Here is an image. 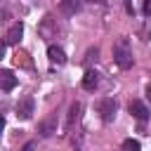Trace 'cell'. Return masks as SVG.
<instances>
[{
    "label": "cell",
    "instance_id": "cell-1",
    "mask_svg": "<svg viewBox=\"0 0 151 151\" xmlns=\"http://www.w3.org/2000/svg\"><path fill=\"white\" fill-rule=\"evenodd\" d=\"M113 59L120 68H130L132 66V50H130V42L127 38H118L116 45H113Z\"/></svg>",
    "mask_w": 151,
    "mask_h": 151
},
{
    "label": "cell",
    "instance_id": "cell-2",
    "mask_svg": "<svg viewBox=\"0 0 151 151\" xmlns=\"http://www.w3.org/2000/svg\"><path fill=\"white\" fill-rule=\"evenodd\" d=\"M116 99L113 97H104L99 104H97V111L101 113V120H106V123H111L113 120V116H116Z\"/></svg>",
    "mask_w": 151,
    "mask_h": 151
},
{
    "label": "cell",
    "instance_id": "cell-3",
    "mask_svg": "<svg viewBox=\"0 0 151 151\" xmlns=\"http://www.w3.org/2000/svg\"><path fill=\"white\" fill-rule=\"evenodd\" d=\"M33 109H35L33 97H24V99H19V101H17V118H19V120H28V118L33 116Z\"/></svg>",
    "mask_w": 151,
    "mask_h": 151
},
{
    "label": "cell",
    "instance_id": "cell-4",
    "mask_svg": "<svg viewBox=\"0 0 151 151\" xmlns=\"http://www.w3.org/2000/svg\"><path fill=\"white\" fill-rule=\"evenodd\" d=\"M24 35V24L21 21H14L9 28H7V35H5V45H17Z\"/></svg>",
    "mask_w": 151,
    "mask_h": 151
},
{
    "label": "cell",
    "instance_id": "cell-5",
    "mask_svg": "<svg viewBox=\"0 0 151 151\" xmlns=\"http://www.w3.org/2000/svg\"><path fill=\"white\" fill-rule=\"evenodd\" d=\"M127 109H130V113H132L137 120H142V123H144V120L149 118V113H151V111H149V106H146L144 101H139V99H132Z\"/></svg>",
    "mask_w": 151,
    "mask_h": 151
},
{
    "label": "cell",
    "instance_id": "cell-6",
    "mask_svg": "<svg viewBox=\"0 0 151 151\" xmlns=\"http://www.w3.org/2000/svg\"><path fill=\"white\" fill-rule=\"evenodd\" d=\"M47 59H50V64H54V66H64V64H66V52H64L59 45H50V47H47Z\"/></svg>",
    "mask_w": 151,
    "mask_h": 151
},
{
    "label": "cell",
    "instance_id": "cell-7",
    "mask_svg": "<svg viewBox=\"0 0 151 151\" xmlns=\"http://www.w3.org/2000/svg\"><path fill=\"white\" fill-rule=\"evenodd\" d=\"M0 85H2V92H9V90H14V85H17V76H14L12 71L2 68V71H0Z\"/></svg>",
    "mask_w": 151,
    "mask_h": 151
},
{
    "label": "cell",
    "instance_id": "cell-8",
    "mask_svg": "<svg viewBox=\"0 0 151 151\" xmlns=\"http://www.w3.org/2000/svg\"><path fill=\"white\" fill-rule=\"evenodd\" d=\"M97 85H99V73H97L94 68H87V71H85V76H83V87L92 92Z\"/></svg>",
    "mask_w": 151,
    "mask_h": 151
},
{
    "label": "cell",
    "instance_id": "cell-9",
    "mask_svg": "<svg viewBox=\"0 0 151 151\" xmlns=\"http://www.w3.org/2000/svg\"><path fill=\"white\" fill-rule=\"evenodd\" d=\"M59 9H61L66 17H73V14H78V12H80V0H61Z\"/></svg>",
    "mask_w": 151,
    "mask_h": 151
},
{
    "label": "cell",
    "instance_id": "cell-10",
    "mask_svg": "<svg viewBox=\"0 0 151 151\" xmlns=\"http://www.w3.org/2000/svg\"><path fill=\"white\" fill-rule=\"evenodd\" d=\"M52 132H57V127H54V116H50L47 120L40 123V134H42V137H50Z\"/></svg>",
    "mask_w": 151,
    "mask_h": 151
},
{
    "label": "cell",
    "instance_id": "cell-11",
    "mask_svg": "<svg viewBox=\"0 0 151 151\" xmlns=\"http://www.w3.org/2000/svg\"><path fill=\"white\" fill-rule=\"evenodd\" d=\"M78 116H80V104L76 101V104H71V111H68V120H66V130H71V127H73V123L78 120Z\"/></svg>",
    "mask_w": 151,
    "mask_h": 151
},
{
    "label": "cell",
    "instance_id": "cell-12",
    "mask_svg": "<svg viewBox=\"0 0 151 151\" xmlns=\"http://www.w3.org/2000/svg\"><path fill=\"white\" fill-rule=\"evenodd\" d=\"M139 149H142V146H139V142H137V139H132V137H130V139H125V142H123V146H120V151H139Z\"/></svg>",
    "mask_w": 151,
    "mask_h": 151
},
{
    "label": "cell",
    "instance_id": "cell-13",
    "mask_svg": "<svg viewBox=\"0 0 151 151\" xmlns=\"http://www.w3.org/2000/svg\"><path fill=\"white\" fill-rule=\"evenodd\" d=\"M97 57H99V50H97V47H90V50H87V54H85V64L90 66L92 61H97Z\"/></svg>",
    "mask_w": 151,
    "mask_h": 151
},
{
    "label": "cell",
    "instance_id": "cell-14",
    "mask_svg": "<svg viewBox=\"0 0 151 151\" xmlns=\"http://www.w3.org/2000/svg\"><path fill=\"white\" fill-rule=\"evenodd\" d=\"M33 149H35V144H33V142H26V144H24V149H21V151H33Z\"/></svg>",
    "mask_w": 151,
    "mask_h": 151
},
{
    "label": "cell",
    "instance_id": "cell-15",
    "mask_svg": "<svg viewBox=\"0 0 151 151\" xmlns=\"http://www.w3.org/2000/svg\"><path fill=\"white\" fill-rule=\"evenodd\" d=\"M146 101H149V104H151V83H149V85H146Z\"/></svg>",
    "mask_w": 151,
    "mask_h": 151
},
{
    "label": "cell",
    "instance_id": "cell-16",
    "mask_svg": "<svg viewBox=\"0 0 151 151\" xmlns=\"http://www.w3.org/2000/svg\"><path fill=\"white\" fill-rule=\"evenodd\" d=\"M125 9H127V12H132V2H130V0H125Z\"/></svg>",
    "mask_w": 151,
    "mask_h": 151
},
{
    "label": "cell",
    "instance_id": "cell-17",
    "mask_svg": "<svg viewBox=\"0 0 151 151\" xmlns=\"http://www.w3.org/2000/svg\"><path fill=\"white\" fill-rule=\"evenodd\" d=\"M144 12H146V14L151 12V0H146V7H144Z\"/></svg>",
    "mask_w": 151,
    "mask_h": 151
},
{
    "label": "cell",
    "instance_id": "cell-18",
    "mask_svg": "<svg viewBox=\"0 0 151 151\" xmlns=\"http://www.w3.org/2000/svg\"><path fill=\"white\" fill-rule=\"evenodd\" d=\"M87 2H94V5H104L106 0H87Z\"/></svg>",
    "mask_w": 151,
    "mask_h": 151
}]
</instances>
